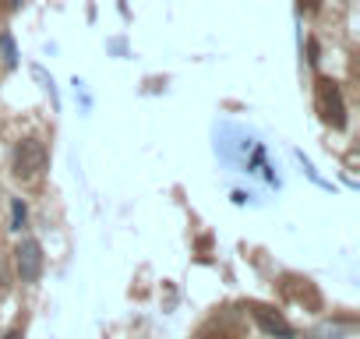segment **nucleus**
Listing matches in <instances>:
<instances>
[{
	"label": "nucleus",
	"instance_id": "nucleus-1",
	"mask_svg": "<svg viewBox=\"0 0 360 339\" xmlns=\"http://www.w3.org/2000/svg\"><path fill=\"white\" fill-rule=\"evenodd\" d=\"M46 145L39 138H22L15 145V177L18 181H39L46 170Z\"/></svg>",
	"mask_w": 360,
	"mask_h": 339
},
{
	"label": "nucleus",
	"instance_id": "nucleus-2",
	"mask_svg": "<svg viewBox=\"0 0 360 339\" xmlns=\"http://www.w3.org/2000/svg\"><path fill=\"white\" fill-rule=\"evenodd\" d=\"M314 106H318V113H321V120L328 127H335V131L346 127V103H342V92H339V85L332 78H318V85H314Z\"/></svg>",
	"mask_w": 360,
	"mask_h": 339
},
{
	"label": "nucleus",
	"instance_id": "nucleus-3",
	"mask_svg": "<svg viewBox=\"0 0 360 339\" xmlns=\"http://www.w3.org/2000/svg\"><path fill=\"white\" fill-rule=\"evenodd\" d=\"M15 265H18L22 283H36L43 276V248H39V241L25 237L18 244V251H15Z\"/></svg>",
	"mask_w": 360,
	"mask_h": 339
},
{
	"label": "nucleus",
	"instance_id": "nucleus-4",
	"mask_svg": "<svg viewBox=\"0 0 360 339\" xmlns=\"http://www.w3.org/2000/svg\"><path fill=\"white\" fill-rule=\"evenodd\" d=\"M251 314H255V321H258L269 335H276V339H293V325H290L279 311H272V307H265V304H251Z\"/></svg>",
	"mask_w": 360,
	"mask_h": 339
},
{
	"label": "nucleus",
	"instance_id": "nucleus-5",
	"mask_svg": "<svg viewBox=\"0 0 360 339\" xmlns=\"http://www.w3.org/2000/svg\"><path fill=\"white\" fill-rule=\"evenodd\" d=\"M0 50H4V60H8V68H11L18 53H15V43H11V36H8V32H0Z\"/></svg>",
	"mask_w": 360,
	"mask_h": 339
},
{
	"label": "nucleus",
	"instance_id": "nucleus-6",
	"mask_svg": "<svg viewBox=\"0 0 360 339\" xmlns=\"http://www.w3.org/2000/svg\"><path fill=\"white\" fill-rule=\"evenodd\" d=\"M11 226H15V230H22V226H25V205H22V202H15V205H11Z\"/></svg>",
	"mask_w": 360,
	"mask_h": 339
},
{
	"label": "nucleus",
	"instance_id": "nucleus-7",
	"mask_svg": "<svg viewBox=\"0 0 360 339\" xmlns=\"http://www.w3.org/2000/svg\"><path fill=\"white\" fill-rule=\"evenodd\" d=\"M4 339H22V332H18V328H11V332H8Z\"/></svg>",
	"mask_w": 360,
	"mask_h": 339
},
{
	"label": "nucleus",
	"instance_id": "nucleus-8",
	"mask_svg": "<svg viewBox=\"0 0 360 339\" xmlns=\"http://www.w3.org/2000/svg\"><path fill=\"white\" fill-rule=\"evenodd\" d=\"M0 11H4V4H0Z\"/></svg>",
	"mask_w": 360,
	"mask_h": 339
}]
</instances>
